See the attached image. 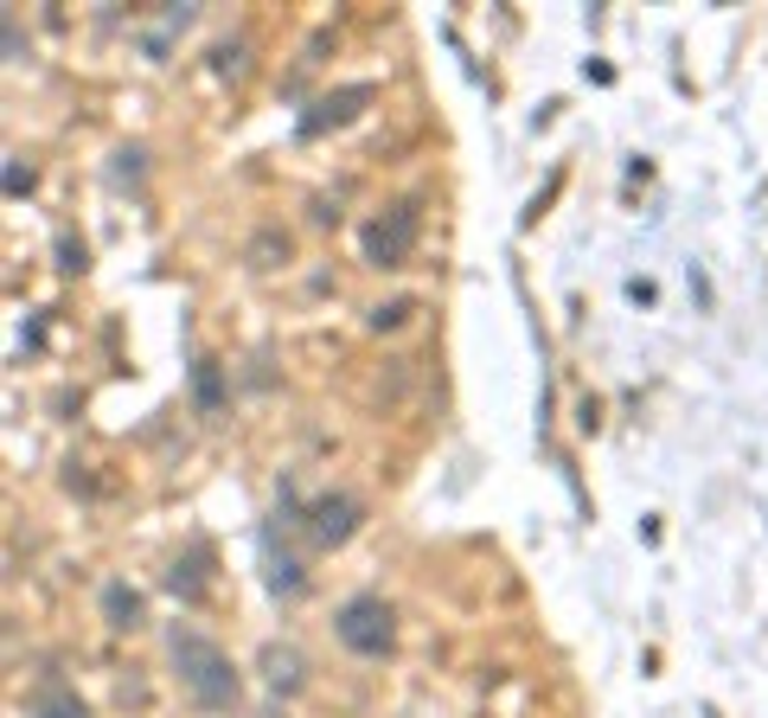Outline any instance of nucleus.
I'll return each instance as SVG.
<instances>
[{"mask_svg":"<svg viewBox=\"0 0 768 718\" xmlns=\"http://www.w3.org/2000/svg\"><path fill=\"white\" fill-rule=\"evenodd\" d=\"M359 520H366L359 494H314L301 527H308V539H314V545H346V539L359 532Z\"/></svg>","mask_w":768,"mask_h":718,"instance_id":"4","label":"nucleus"},{"mask_svg":"<svg viewBox=\"0 0 768 718\" xmlns=\"http://www.w3.org/2000/svg\"><path fill=\"white\" fill-rule=\"evenodd\" d=\"M142 590H135V584H122V577H110V584H103V622H110V629H142Z\"/></svg>","mask_w":768,"mask_h":718,"instance_id":"7","label":"nucleus"},{"mask_svg":"<svg viewBox=\"0 0 768 718\" xmlns=\"http://www.w3.org/2000/svg\"><path fill=\"white\" fill-rule=\"evenodd\" d=\"M410 314H416V302H410V296H398V302H378V308H371V328L385 334V328H403Z\"/></svg>","mask_w":768,"mask_h":718,"instance_id":"13","label":"nucleus"},{"mask_svg":"<svg viewBox=\"0 0 768 718\" xmlns=\"http://www.w3.org/2000/svg\"><path fill=\"white\" fill-rule=\"evenodd\" d=\"M371 97H378V84H346V90H327V97H314V103H308V115H301V135L314 142V135H327V129H346V122L366 110Z\"/></svg>","mask_w":768,"mask_h":718,"instance_id":"5","label":"nucleus"},{"mask_svg":"<svg viewBox=\"0 0 768 718\" xmlns=\"http://www.w3.org/2000/svg\"><path fill=\"white\" fill-rule=\"evenodd\" d=\"M263 565H269V590H276V597H294V590L308 584V571H301V559H294L289 545L276 552V539H269V532H263Z\"/></svg>","mask_w":768,"mask_h":718,"instance_id":"8","label":"nucleus"},{"mask_svg":"<svg viewBox=\"0 0 768 718\" xmlns=\"http://www.w3.org/2000/svg\"><path fill=\"white\" fill-rule=\"evenodd\" d=\"M167 590H174L180 604H199V597H205V545H192L186 559H174V571H167Z\"/></svg>","mask_w":768,"mask_h":718,"instance_id":"9","label":"nucleus"},{"mask_svg":"<svg viewBox=\"0 0 768 718\" xmlns=\"http://www.w3.org/2000/svg\"><path fill=\"white\" fill-rule=\"evenodd\" d=\"M192 398H199V411H219V405H224L219 360H192Z\"/></svg>","mask_w":768,"mask_h":718,"instance_id":"11","label":"nucleus"},{"mask_svg":"<svg viewBox=\"0 0 768 718\" xmlns=\"http://www.w3.org/2000/svg\"><path fill=\"white\" fill-rule=\"evenodd\" d=\"M333 636L353 648L359 661H385L398 648V616H391V604L378 590H359V597H346L333 609Z\"/></svg>","mask_w":768,"mask_h":718,"instance_id":"2","label":"nucleus"},{"mask_svg":"<svg viewBox=\"0 0 768 718\" xmlns=\"http://www.w3.org/2000/svg\"><path fill=\"white\" fill-rule=\"evenodd\" d=\"M263 681H269V693H301V654L294 648H263Z\"/></svg>","mask_w":768,"mask_h":718,"instance_id":"10","label":"nucleus"},{"mask_svg":"<svg viewBox=\"0 0 768 718\" xmlns=\"http://www.w3.org/2000/svg\"><path fill=\"white\" fill-rule=\"evenodd\" d=\"M416 225H423V212H416V199H398V206H385L366 231H359V244H366V264L378 269H398L410 257V244H416Z\"/></svg>","mask_w":768,"mask_h":718,"instance_id":"3","label":"nucleus"},{"mask_svg":"<svg viewBox=\"0 0 768 718\" xmlns=\"http://www.w3.org/2000/svg\"><path fill=\"white\" fill-rule=\"evenodd\" d=\"M269 257H289V231H256V244H251V264L256 269H269Z\"/></svg>","mask_w":768,"mask_h":718,"instance_id":"12","label":"nucleus"},{"mask_svg":"<svg viewBox=\"0 0 768 718\" xmlns=\"http://www.w3.org/2000/svg\"><path fill=\"white\" fill-rule=\"evenodd\" d=\"M212 71H244V45H219L212 52Z\"/></svg>","mask_w":768,"mask_h":718,"instance_id":"15","label":"nucleus"},{"mask_svg":"<svg viewBox=\"0 0 768 718\" xmlns=\"http://www.w3.org/2000/svg\"><path fill=\"white\" fill-rule=\"evenodd\" d=\"M33 167H26V161H7V192H13V199H20V192H33Z\"/></svg>","mask_w":768,"mask_h":718,"instance_id":"14","label":"nucleus"},{"mask_svg":"<svg viewBox=\"0 0 768 718\" xmlns=\"http://www.w3.org/2000/svg\"><path fill=\"white\" fill-rule=\"evenodd\" d=\"M26 718H90V706L77 699V686H65L58 674H38L26 693Z\"/></svg>","mask_w":768,"mask_h":718,"instance_id":"6","label":"nucleus"},{"mask_svg":"<svg viewBox=\"0 0 768 718\" xmlns=\"http://www.w3.org/2000/svg\"><path fill=\"white\" fill-rule=\"evenodd\" d=\"M167 661H174V674H180V686L192 693V706H199V713H231V706H237L244 681H237L231 654H224L212 636H199V629H174V636H167Z\"/></svg>","mask_w":768,"mask_h":718,"instance_id":"1","label":"nucleus"},{"mask_svg":"<svg viewBox=\"0 0 768 718\" xmlns=\"http://www.w3.org/2000/svg\"><path fill=\"white\" fill-rule=\"evenodd\" d=\"M58 257H65V269H84V244L77 238H58Z\"/></svg>","mask_w":768,"mask_h":718,"instance_id":"16","label":"nucleus"}]
</instances>
